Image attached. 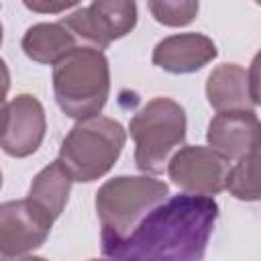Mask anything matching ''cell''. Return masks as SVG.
<instances>
[{"label": "cell", "mask_w": 261, "mask_h": 261, "mask_svg": "<svg viewBox=\"0 0 261 261\" xmlns=\"http://www.w3.org/2000/svg\"><path fill=\"white\" fill-rule=\"evenodd\" d=\"M216 218L218 204L212 198L173 196L102 253L112 261H202Z\"/></svg>", "instance_id": "cell-1"}, {"label": "cell", "mask_w": 261, "mask_h": 261, "mask_svg": "<svg viewBox=\"0 0 261 261\" xmlns=\"http://www.w3.org/2000/svg\"><path fill=\"white\" fill-rule=\"evenodd\" d=\"M169 196V186L149 175H118L96 192V212L102 226V251L126 239L141 220L161 206Z\"/></svg>", "instance_id": "cell-2"}, {"label": "cell", "mask_w": 261, "mask_h": 261, "mask_svg": "<svg viewBox=\"0 0 261 261\" xmlns=\"http://www.w3.org/2000/svg\"><path fill=\"white\" fill-rule=\"evenodd\" d=\"M53 92L59 108L75 120L98 116L110 92V67L102 51L75 47L53 65Z\"/></svg>", "instance_id": "cell-3"}, {"label": "cell", "mask_w": 261, "mask_h": 261, "mask_svg": "<svg viewBox=\"0 0 261 261\" xmlns=\"http://www.w3.org/2000/svg\"><path fill=\"white\" fill-rule=\"evenodd\" d=\"M126 143L122 124L108 116L77 120L61 143L59 161L73 181H94L106 175Z\"/></svg>", "instance_id": "cell-4"}, {"label": "cell", "mask_w": 261, "mask_h": 261, "mask_svg": "<svg viewBox=\"0 0 261 261\" xmlns=\"http://www.w3.org/2000/svg\"><path fill=\"white\" fill-rule=\"evenodd\" d=\"M128 130L137 167L145 173H161L186 139V112L175 100L155 96L133 116Z\"/></svg>", "instance_id": "cell-5"}, {"label": "cell", "mask_w": 261, "mask_h": 261, "mask_svg": "<svg viewBox=\"0 0 261 261\" xmlns=\"http://www.w3.org/2000/svg\"><path fill=\"white\" fill-rule=\"evenodd\" d=\"M77 43L92 49H106L112 41L128 35L137 24V4L126 0L92 2L61 18Z\"/></svg>", "instance_id": "cell-6"}, {"label": "cell", "mask_w": 261, "mask_h": 261, "mask_svg": "<svg viewBox=\"0 0 261 261\" xmlns=\"http://www.w3.org/2000/svg\"><path fill=\"white\" fill-rule=\"evenodd\" d=\"M230 167V159L212 147L188 145L173 153L167 163V173L186 194L212 198L226 190Z\"/></svg>", "instance_id": "cell-7"}, {"label": "cell", "mask_w": 261, "mask_h": 261, "mask_svg": "<svg viewBox=\"0 0 261 261\" xmlns=\"http://www.w3.org/2000/svg\"><path fill=\"white\" fill-rule=\"evenodd\" d=\"M53 216L31 198L4 202L0 208V249L8 261L45 243L53 226Z\"/></svg>", "instance_id": "cell-8"}, {"label": "cell", "mask_w": 261, "mask_h": 261, "mask_svg": "<svg viewBox=\"0 0 261 261\" xmlns=\"http://www.w3.org/2000/svg\"><path fill=\"white\" fill-rule=\"evenodd\" d=\"M47 118L43 104L33 94H18L2 108V151L10 157L33 155L45 137Z\"/></svg>", "instance_id": "cell-9"}, {"label": "cell", "mask_w": 261, "mask_h": 261, "mask_svg": "<svg viewBox=\"0 0 261 261\" xmlns=\"http://www.w3.org/2000/svg\"><path fill=\"white\" fill-rule=\"evenodd\" d=\"M208 145L226 159H241L261 143V120L253 110L218 112L206 133Z\"/></svg>", "instance_id": "cell-10"}, {"label": "cell", "mask_w": 261, "mask_h": 261, "mask_svg": "<svg viewBox=\"0 0 261 261\" xmlns=\"http://www.w3.org/2000/svg\"><path fill=\"white\" fill-rule=\"evenodd\" d=\"M218 55L216 45L202 33H181L159 41L153 49V63L169 73H192Z\"/></svg>", "instance_id": "cell-11"}, {"label": "cell", "mask_w": 261, "mask_h": 261, "mask_svg": "<svg viewBox=\"0 0 261 261\" xmlns=\"http://www.w3.org/2000/svg\"><path fill=\"white\" fill-rule=\"evenodd\" d=\"M206 98L218 112L253 110L247 71L237 63H222L214 67L206 80Z\"/></svg>", "instance_id": "cell-12"}, {"label": "cell", "mask_w": 261, "mask_h": 261, "mask_svg": "<svg viewBox=\"0 0 261 261\" xmlns=\"http://www.w3.org/2000/svg\"><path fill=\"white\" fill-rule=\"evenodd\" d=\"M77 45L75 37L67 31V27L59 22H39L27 29L22 37V51L29 59L37 63H59L67 53H71Z\"/></svg>", "instance_id": "cell-13"}, {"label": "cell", "mask_w": 261, "mask_h": 261, "mask_svg": "<svg viewBox=\"0 0 261 261\" xmlns=\"http://www.w3.org/2000/svg\"><path fill=\"white\" fill-rule=\"evenodd\" d=\"M71 184H73L71 173L65 169V165L59 159H55L35 175L27 198L39 204L53 218H59L67 204Z\"/></svg>", "instance_id": "cell-14"}, {"label": "cell", "mask_w": 261, "mask_h": 261, "mask_svg": "<svg viewBox=\"0 0 261 261\" xmlns=\"http://www.w3.org/2000/svg\"><path fill=\"white\" fill-rule=\"evenodd\" d=\"M226 190L237 200H261V143L230 167Z\"/></svg>", "instance_id": "cell-15"}, {"label": "cell", "mask_w": 261, "mask_h": 261, "mask_svg": "<svg viewBox=\"0 0 261 261\" xmlns=\"http://www.w3.org/2000/svg\"><path fill=\"white\" fill-rule=\"evenodd\" d=\"M149 10H151L153 18L161 24L184 27V24H190L196 18V14L200 10V4L192 2V0H181V2L157 0V2H149Z\"/></svg>", "instance_id": "cell-16"}, {"label": "cell", "mask_w": 261, "mask_h": 261, "mask_svg": "<svg viewBox=\"0 0 261 261\" xmlns=\"http://www.w3.org/2000/svg\"><path fill=\"white\" fill-rule=\"evenodd\" d=\"M247 75H249V96H251V102H253V106H261V51L253 57Z\"/></svg>", "instance_id": "cell-17"}, {"label": "cell", "mask_w": 261, "mask_h": 261, "mask_svg": "<svg viewBox=\"0 0 261 261\" xmlns=\"http://www.w3.org/2000/svg\"><path fill=\"white\" fill-rule=\"evenodd\" d=\"M24 6L31 8V10H35V12H45V14L49 12V14H55V12L73 8L75 2H57V4H53V2H24Z\"/></svg>", "instance_id": "cell-18"}, {"label": "cell", "mask_w": 261, "mask_h": 261, "mask_svg": "<svg viewBox=\"0 0 261 261\" xmlns=\"http://www.w3.org/2000/svg\"><path fill=\"white\" fill-rule=\"evenodd\" d=\"M18 261H47V259H43V257H31V255H27V257H22V259H18Z\"/></svg>", "instance_id": "cell-19"}, {"label": "cell", "mask_w": 261, "mask_h": 261, "mask_svg": "<svg viewBox=\"0 0 261 261\" xmlns=\"http://www.w3.org/2000/svg\"><path fill=\"white\" fill-rule=\"evenodd\" d=\"M90 261H112V259H90Z\"/></svg>", "instance_id": "cell-20"}]
</instances>
